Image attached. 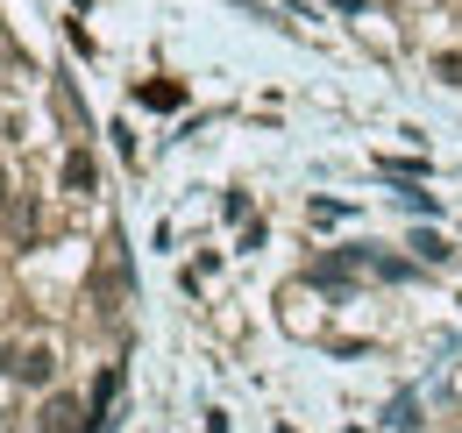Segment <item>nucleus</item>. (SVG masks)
<instances>
[{"mask_svg": "<svg viewBox=\"0 0 462 433\" xmlns=\"http://www.w3.org/2000/svg\"><path fill=\"white\" fill-rule=\"evenodd\" d=\"M135 100L157 107V114H171V107H185V86H178V78H150V86H135Z\"/></svg>", "mask_w": 462, "mask_h": 433, "instance_id": "nucleus-2", "label": "nucleus"}, {"mask_svg": "<svg viewBox=\"0 0 462 433\" xmlns=\"http://www.w3.org/2000/svg\"><path fill=\"white\" fill-rule=\"evenodd\" d=\"M79 419H86V412H79V398H51V405H43V419H36V433H86Z\"/></svg>", "mask_w": 462, "mask_h": 433, "instance_id": "nucleus-1", "label": "nucleus"}, {"mask_svg": "<svg viewBox=\"0 0 462 433\" xmlns=\"http://www.w3.org/2000/svg\"><path fill=\"white\" fill-rule=\"evenodd\" d=\"M0 199H7V178H0Z\"/></svg>", "mask_w": 462, "mask_h": 433, "instance_id": "nucleus-8", "label": "nucleus"}, {"mask_svg": "<svg viewBox=\"0 0 462 433\" xmlns=\"http://www.w3.org/2000/svg\"><path fill=\"white\" fill-rule=\"evenodd\" d=\"M434 71H441L448 86H462V57H456V51H448V57H434Z\"/></svg>", "mask_w": 462, "mask_h": 433, "instance_id": "nucleus-6", "label": "nucleus"}, {"mask_svg": "<svg viewBox=\"0 0 462 433\" xmlns=\"http://www.w3.org/2000/svg\"><path fill=\"white\" fill-rule=\"evenodd\" d=\"M412 249H420V256H427V263H448V242H441V235H420V242H412Z\"/></svg>", "mask_w": 462, "mask_h": 433, "instance_id": "nucleus-5", "label": "nucleus"}, {"mask_svg": "<svg viewBox=\"0 0 462 433\" xmlns=\"http://www.w3.org/2000/svg\"><path fill=\"white\" fill-rule=\"evenodd\" d=\"M14 363H22V355H7V348H0V370H14Z\"/></svg>", "mask_w": 462, "mask_h": 433, "instance_id": "nucleus-7", "label": "nucleus"}, {"mask_svg": "<svg viewBox=\"0 0 462 433\" xmlns=\"http://www.w3.org/2000/svg\"><path fill=\"white\" fill-rule=\"evenodd\" d=\"M93 178H100V170H93L86 150H71V157H64V185H71V192H93Z\"/></svg>", "mask_w": 462, "mask_h": 433, "instance_id": "nucleus-3", "label": "nucleus"}, {"mask_svg": "<svg viewBox=\"0 0 462 433\" xmlns=\"http://www.w3.org/2000/svg\"><path fill=\"white\" fill-rule=\"evenodd\" d=\"M14 370H22L29 383H51V370H58V355H51V348H29V355H22Z\"/></svg>", "mask_w": 462, "mask_h": 433, "instance_id": "nucleus-4", "label": "nucleus"}]
</instances>
